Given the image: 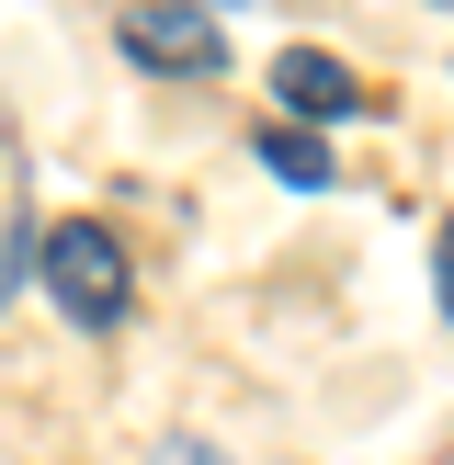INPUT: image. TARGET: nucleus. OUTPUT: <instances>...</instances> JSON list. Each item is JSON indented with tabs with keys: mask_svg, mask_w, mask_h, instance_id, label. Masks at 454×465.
<instances>
[{
	"mask_svg": "<svg viewBox=\"0 0 454 465\" xmlns=\"http://www.w3.org/2000/svg\"><path fill=\"white\" fill-rule=\"evenodd\" d=\"M23 262H35V239H0V295L23 284Z\"/></svg>",
	"mask_w": 454,
	"mask_h": 465,
	"instance_id": "423d86ee",
	"label": "nucleus"
},
{
	"mask_svg": "<svg viewBox=\"0 0 454 465\" xmlns=\"http://www.w3.org/2000/svg\"><path fill=\"white\" fill-rule=\"evenodd\" d=\"M431 284H443V318H454V216H443V239H431Z\"/></svg>",
	"mask_w": 454,
	"mask_h": 465,
	"instance_id": "39448f33",
	"label": "nucleus"
},
{
	"mask_svg": "<svg viewBox=\"0 0 454 465\" xmlns=\"http://www.w3.org/2000/svg\"><path fill=\"white\" fill-rule=\"evenodd\" d=\"M262 171L295 182V193H318V182H330V136H307V125H262Z\"/></svg>",
	"mask_w": 454,
	"mask_h": 465,
	"instance_id": "20e7f679",
	"label": "nucleus"
},
{
	"mask_svg": "<svg viewBox=\"0 0 454 465\" xmlns=\"http://www.w3.org/2000/svg\"><path fill=\"white\" fill-rule=\"evenodd\" d=\"M159 465H216V454H193V443H159Z\"/></svg>",
	"mask_w": 454,
	"mask_h": 465,
	"instance_id": "0eeeda50",
	"label": "nucleus"
},
{
	"mask_svg": "<svg viewBox=\"0 0 454 465\" xmlns=\"http://www.w3.org/2000/svg\"><path fill=\"white\" fill-rule=\"evenodd\" d=\"M35 272H45V295H57L80 330H114V318L136 307V272H125V239H114L103 216H57L35 239Z\"/></svg>",
	"mask_w": 454,
	"mask_h": 465,
	"instance_id": "f257e3e1",
	"label": "nucleus"
},
{
	"mask_svg": "<svg viewBox=\"0 0 454 465\" xmlns=\"http://www.w3.org/2000/svg\"><path fill=\"white\" fill-rule=\"evenodd\" d=\"M114 45H125L136 68H171V80L227 68V23L204 12V0H125V12H114Z\"/></svg>",
	"mask_w": 454,
	"mask_h": 465,
	"instance_id": "f03ea898",
	"label": "nucleus"
},
{
	"mask_svg": "<svg viewBox=\"0 0 454 465\" xmlns=\"http://www.w3.org/2000/svg\"><path fill=\"white\" fill-rule=\"evenodd\" d=\"M272 91H284V114H318V125H340V114L375 103V91H363L340 57H318V45H284V57H272Z\"/></svg>",
	"mask_w": 454,
	"mask_h": 465,
	"instance_id": "7ed1b4c3",
	"label": "nucleus"
}]
</instances>
